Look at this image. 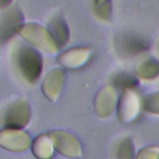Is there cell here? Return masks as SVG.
<instances>
[{
  "label": "cell",
  "mask_w": 159,
  "mask_h": 159,
  "mask_svg": "<svg viewBox=\"0 0 159 159\" xmlns=\"http://www.w3.org/2000/svg\"><path fill=\"white\" fill-rule=\"evenodd\" d=\"M15 65L20 75L28 82H35L42 70V60L39 53L27 45H20L14 55Z\"/></svg>",
  "instance_id": "obj_1"
},
{
  "label": "cell",
  "mask_w": 159,
  "mask_h": 159,
  "mask_svg": "<svg viewBox=\"0 0 159 159\" xmlns=\"http://www.w3.org/2000/svg\"><path fill=\"white\" fill-rule=\"evenodd\" d=\"M18 33L29 43L47 53L53 54L57 51L58 47L50 32L40 24L34 22L23 24Z\"/></svg>",
  "instance_id": "obj_2"
},
{
  "label": "cell",
  "mask_w": 159,
  "mask_h": 159,
  "mask_svg": "<svg viewBox=\"0 0 159 159\" xmlns=\"http://www.w3.org/2000/svg\"><path fill=\"white\" fill-rule=\"evenodd\" d=\"M30 107L25 99H18L11 103L3 114L2 120L6 128L21 129L30 119Z\"/></svg>",
  "instance_id": "obj_3"
},
{
  "label": "cell",
  "mask_w": 159,
  "mask_h": 159,
  "mask_svg": "<svg viewBox=\"0 0 159 159\" xmlns=\"http://www.w3.org/2000/svg\"><path fill=\"white\" fill-rule=\"evenodd\" d=\"M149 46L150 43L145 39L132 34H120L114 39L116 50L124 57L138 55L147 50Z\"/></svg>",
  "instance_id": "obj_4"
},
{
  "label": "cell",
  "mask_w": 159,
  "mask_h": 159,
  "mask_svg": "<svg viewBox=\"0 0 159 159\" xmlns=\"http://www.w3.org/2000/svg\"><path fill=\"white\" fill-rule=\"evenodd\" d=\"M54 148L61 155L71 158L81 155V148L79 141L71 134L61 130H55L48 134Z\"/></svg>",
  "instance_id": "obj_5"
},
{
  "label": "cell",
  "mask_w": 159,
  "mask_h": 159,
  "mask_svg": "<svg viewBox=\"0 0 159 159\" xmlns=\"http://www.w3.org/2000/svg\"><path fill=\"white\" fill-rule=\"evenodd\" d=\"M119 120L125 124L133 121L138 116L140 103L139 96L132 89L123 90L117 102Z\"/></svg>",
  "instance_id": "obj_6"
},
{
  "label": "cell",
  "mask_w": 159,
  "mask_h": 159,
  "mask_svg": "<svg viewBox=\"0 0 159 159\" xmlns=\"http://www.w3.org/2000/svg\"><path fill=\"white\" fill-rule=\"evenodd\" d=\"M0 145L7 150L20 152L30 147L31 140L29 136L20 129L5 128L0 133Z\"/></svg>",
  "instance_id": "obj_7"
},
{
  "label": "cell",
  "mask_w": 159,
  "mask_h": 159,
  "mask_svg": "<svg viewBox=\"0 0 159 159\" xmlns=\"http://www.w3.org/2000/svg\"><path fill=\"white\" fill-rule=\"evenodd\" d=\"M23 21V15L16 6L8 7L1 16V40L6 42L18 32Z\"/></svg>",
  "instance_id": "obj_8"
},
{
  "label": "cell",
  "mask_w": 159,
  "mask_h": 159,
  "mask_svg": "<svg viewBox=\"0 0 159 159\" xmlns=\"http://www.w3.org/2000/svg\"><path fill=\"white\" fill-rule=\"evenodd\" d=\"M117 94L111 85L104 86L97 94L94 99V109L97 114L105 118L110 116L117 106Z\"/></svg>",
  "instance_id": "obj_9"
},
{
  "label": "cell",
  "mask_w": 159,
  "mask_h": 159,
  "mask_svg": "<svg viewBox=\"0 0 159 159\" xmlns=\"http://www.w3.org/2000/svg\"><path fill=\"white\" fill-rule=\"evenodd\" d=\"M91 55V50L87 47H75L61 53L57 61L62 67L68 70H76L86 64Z\"/></svg>",
  "instance_id": "obj_10"
},
{
  "label": "cell",
  "mask_w": 159,
  "mask_h": 159,
  "mask_svg": "<svg viewBox=\"0 0 159 159\" xmlns=\"http://www.w3.org/2000/svg\"><path fill=\"white\" fill-rule=\"evenodd\" d=\"M65 80V73L60 68L53 69L47 75L42 88L44 95L50 101L55 102L59 98L63 90Z\"/></svg>",
  "instance_id": "obj_11"
},
{
  "label": "cell",
  "mask_w": 159,
  "mask_h": 159,
  "mask_svg": "<svg viewBox=\"0 0 159 159\" xmlns=\"http://www.w3.org/2000/svg\"><path fill=\"white\" fill-rule=\"evenodd\" d=\"M48 30L58 48L63 47L68 42L69 29L65 21L61 16L55 15L49 20Z\"/></svg>",
  "instance_id": "obj_12"
},
{
  "label": "cell",
  "mask_w": 159,
  "mask_h": 159,
  "mask_svg": "<svg viewBox=\"0 0 159 159\" xmlns=\"http://www.w3.org/2000/svg\"><path fill=\"white\" fill-rule=\"evenodd\" d=\"M54 146L48 135L37 137L32 144V152L37 159H50L53 154Z\"/></svg>",
  "instance_id": "obj_13"
},
{
  "label": "cell",
  "mask_w": 159,
  "mask_h": 159,
  "mask_svg": "<svg viewBox=\"0 0 159 159\" xmlns=\"http://www.w3.org/2000/svg\"><path fill=\"white\" fill-rule=\"evenodd\" d=\"M137 72L143 80H154L159 76V61L153 58H147L139 65Z\"/></svg>",
  "instance_id": "obj_14"
},
{
  "label": "cell",
  "mask_w": 159,
  "mask_h": 159,
  "mask_svg": "<svg viewBox=\"0 0 159 159\" xmlns=\"http://www.w3.org/2000/svg\"><path fill=\"white\" fill-rule=\"evenodd\" d=\"M92 8L95 16L99 19L107 22L112 12V4L110 1H94Z\"/></svg>",
  "instance_id": "obj_15"
},
{
  "label": "cell",
  "mask_w": 159,
  "mask_h": 159,
  "mask_svg": "<svg viewBox=\"0 0 159 159\" xmlns=\"http://www.w3.org/2000/svg\"><path fill=\"white\" fill-rule=\"evenodd\" d=\"M115 159H135L134 147L130 138H125L118 143L115 152Z\"/></svg>",
  "instance_id": "obj_16"
},
{
  "label": "cell",
  "mask_w": 159,
  "mask_h": 159,
  "mask_svg": "<svg viewBox=\"0 0 159 159\" xmlns=\"http://www.w3.org/2000/svg\"><path fill=\"white\" fill-rule=\"evenodd\" d=\"M112 83L117 88L123 90L126 89H132L137 84V80L133 76L125 73H119L114 75L111 79Z\"/></svg>",
  "instance_id": "obj_17"
},
{
  "label": "cell",
  "mask_w": 159,
  "mask_h": 159,
  "mask_svg": "<svg viewBox=\"0 0 159 159\" xmlns=\"http://www.w3.org/2000/svg\"><path fill=\"white\" fill-rule=\"evenodd\" d=\"M143 107L148 113L159 115V91L152 93L145 98Z\"/></svg>",
  "instance_id": "obj_18"
},
{
  "label": "cell",
  "mask_w": 159,
  "mask_h": 159,
  "mask_svg": "<svg viewBox=\"0 0 159 159\" xmlns=\"http://www.w3.org/2000/svg\"><path fill=\"white\" fill-rule=\"evenodd\" d=\"M159 147L147 146L142 148L137 154L135 159H158Z\"/></svg>",
  "instance_id": "obj_19"
},
{
  "label": "cell",
  "mask_w": 159,
  "mask_h": 159,
  "mask_svg": "<svg viewBox=\"0 0 159 159\" xmlns=\"http://www.w3.org/2000/svg\"><path fill=\"white\" fill-rule=\"evenodd\" d=\"M158 159H159V158H158Z\"/></svg>",
  "instance_id": "obj_20"
}]
</instances>
